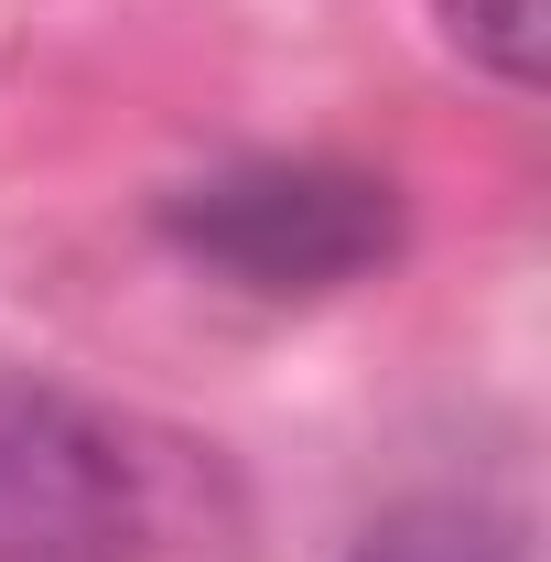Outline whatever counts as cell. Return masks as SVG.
I'll use <instances>...</instances> for the list:
<instances>
[{
  "instance_id": "obj_1",
  "label": "cell",
  "mask_w": 551,
  "mask_h": 562,
  "mask_svg": "<svg viewBox=\"0 0 551 562\" xmlns=\"http://www.w3.org/2000/svg\"><path fill=\"white\" fill-rule=\"evenodd\" d=\"M412 238V206L390 173L325 162V151H249L162 195V249H184L206 281H238L260 303H314L346 281H379Z\"/></svg>"
},
{
  "instance_id": "obj_2",
  "label": "cell",
  "mask_w": 551,
  "mask_h": 562,
  "mask_svg": "<svg viewBox=\"0 0 551 562\" xmlns=\"http://www.w3.org/2000/svg\"><path fill=\"white\" fill-rule=\"evenodd\" d=\"M140 465L55 379H0V562H131Z\"/></svg>"
},
{
  "instance_id": "obj_3",
  "label": "cell",
  "mask_w": 551,
  "mask_h": 562,
  "mask_svg": "<svg viewBox=\"0 0 551 562\" xmlns=\"http://www.w3.org/2000/svg\"><path fill=\"white\" fill-rule=\"evenodd\" d=\"M432 22H443V44L465 66H486L519 98L551 76V0H432Z\"/></svg>"
},
{
  "instance_id": "obj_4",
  "label": "cell",
  "mask_w": 551,
  "mask_h": 562,
  "mask_svg": "<svg viewBox=\"0 0 551 562\" xmlns=\"http://www.w3.org/2000/svg\"><path fill=\"white\" fill-rule=\"evenodd\" d=\"M346 562H508V541H486L465 519H390V530H368Z\"/></svg>"
}]
</instances>
